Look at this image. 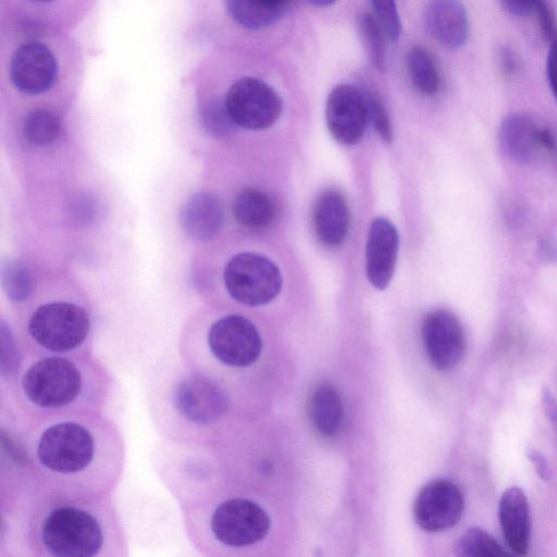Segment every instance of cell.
<instances>
[{
    "mask_svg": "<svg viewBox=\"0 0 557 557\" xmlns=\"http://www.w3.org/2000/svg\"><path fill=\"white\" fill-rule=\"evenodd\" d=\"M259 1L261 3H263L264 5L271 8V9H275V10H280V11H285L287 5L293 0H259Z\"/></svg>",
    "mask_w": 557,
    "mask_h": 557,
    "instance_id": "74e56055",
    "label": "cell"
},
{
    "mask_svg": "<svg viewBox=\"0 0 557 557\" xmlns=\"http://www.w3.org/2000/svg\"><path fill=\"white\" fill-rule=\"evenodd\" d=\"M233 215L243 226L260 230L269 226L276 214L272 198L262 190L247 188L238 193L233 200Z\"/></svg>",
    "mask_w": 557,
    "mask_h": 557,
    "instance_id": "7402d4cb",
    "label": "cell"
},
{
    "mask_svg": "<svg viewBox=\"0 0 557 557\" xmlns=\"http://www.w3.org/2000/svg\"><path fill=\"white\" fill-rule=\"evenodd\" d=\"M541 0H499L502 7L512 15L524 16L534 13Z\"/></svg>",
    "mask_w": 557,
    "mask_h": 557,
    "instance_id": "1f68e13d",
    "label": "cell"
},
{
    "mask_svg": "<svg viewBox=\"0 0 557 557\" xmlns=\"http://www.w3.org/2000/svg\"><path fill=\"white\" fill-rule=\"evenodd\" d=\"M422 338L428 358L437 370L453 369L463 357V329L448 310L438 309L426 314L422 323Z\"/></svg>",
    "mask_w": 557,
    "mask_h": 557,
    "instance_id": "7c38bea8",
    "label": "cell"
},
{
    "mask_svg": "<svg viewBox=\"0 0 557 557\" xmlns=\"http://www.w3.org/2000/svg\"><path fill=\"white\" fill-rule=\"evenodd\" d=\"M44 548L58 557H91L104 541L103 529L90 511L75 505L55 506L39 525Z\"/></svg>",
    "mask_w": 557,
    "mask_h": 557,
    "instance_id": "3957f363",
    "label": "cell"
},
{
    "mask_svg": "<svg viewBox=\"0 0 557 557\" xmlns=\"http://www.w3.org/2000/svg\"><path fill=\"white\" fill-rule=\"evenodd\" d=\"M398 251V233L385 218L371 223L366 247V273L369 282L384 289L394 274Z\"/></svg>",
    "mask_w": 557,
    "mask_h": 557,
    "instance_id": "2e32d148",
    "label": "cell"
},
{
    "mask_svg": "<svg viewBox=\"0 0 557 557\" xmlns=\"http://www.w3.org/2000/svg\"><path fill=\"white\" fill-rule=\"evenodd\" d=\"M498 518L503 536L511 553L527 555L531 537L529 502L519 487L506 490L499 500Z\"/></svg>",
    "mask_w": 557,
    "mask_h": 557,
    "instance_id": "ac0fdd59",
    "label": "cell"
},
{
    "mask_svg": "<svg viewBox=\"0 0 557 557\" xmlns=\"http://www.w3.org/2000/svg\"><path fill=\"white\" fill-rule=\"evenodd\" d=\"M211 354L231 367H248L262 350V341L256 326L245 317L230 314L215 321L208 332Z\"/></svg>",
    "mask_w": 557,
    "mask_h": 557,
    "instance_id": "8fae6325",
    "label": "cell"
},
{
    "mask_svg": "<svg viewBox=\"0 0 557 557\" xmlns=\"http://www.w3.org/2000/svg\"><path fill=\"white\" fill-rule=\"evenodd\" d=\"M463 507L462 493L454 482L435 480L423 486L418 494L413 515L423 530L438 532L457 524Z\"/></svg>",
    "mask_w": 557,
    "mask_h": 557,
    "instance_id": "4fadbf2b",
    "label": "cell"
},
{
    "mask_svg": "<svg viewBox=\"0 0 557 557\" xmlns=\"http://www.w3.org/2000/svg\"><path fill=\"white\" fill-rule=\"evenodd\" d=\"M357 25L372 64L384 71L386 62L385 32L375 15L363 12L357 17Z\"/></svg>",
    "mask_w": 557,
    "mask_h": 557,
    "instance_id": "484cf974",
    "label": "cell"
},
{
    "mask_svg": "<svg viewBox=\"0 0 557 557\" xmlns=\"http://www.w3.org/2000/svg\"><path fill=\"white\" fill-rule=\"evenodd\" d=\"M84 72L71 33L0 21V77L12 92L45 97L77 84Z\"/></svg>",
    "mask_w": 557,
    "mask_h": 557,
    "instance_id": "6da1fadb",
    "label": "cell"
},
{
    "mask_svg": "<svg viewBox=\"0 0 557 557\" xmlns=\"http://www.w3.org/2000/svg\"><path fill=\"white\" fill-rule=\"evenodd\" d=\"M534 13L543 38L549 42L555 41L557 39V15L554 8L547 0H541Z\"/></svg>",
    "mask_w": 557,
    "mask_h": 557,
    "instance_id": "4dcf8cb0",
    "label": "cell"
},
{
    "mask_svg": "<svg viewBox=\"0 0 557 557\" xmlns=\"http://www.w3.org/2000/svg\"><path fill=\"white\" fill-rule=\"evenodd\" d=\"M455 553L462 557L498 556L507 554L490 533L480 528L468 529L457 541Z\"/></svg>",
    "mask_w": 557,
    "mask_h": 557,
    "instance_id": "4316f807",
    "label": "cell"
},
{
    "mask_svg": "<svg viewBox=\"0 0 557 557\" xmlns=\"http://www.w3.org/2000/svg\"><path fill=\"white\" fill-rule=\"evenodd\" d=\"M98 0H0V21L71 33Z\"/></svg>",
    "mask_w": 557,
    "mask_h": 557,
    "instance_id": "9c48e42d",
    "label": "cell"
},
{
    "mask_svg": "<svg viewBox=\"0 0 557 557\" xmlns=\"http://www.w3.org/2000/svg\"><path fill=\"white\" fill-rule=\"evenodd\" d=\"M198 96L216 99L236 127L265 129L280 117L283 101L263 79L244 74L231 79L223 91L196 85Z\"/></svg>",
    "mask_w": 557,
    "mask_h": 557,
    "instance_id": "7a4b0ae2",
    "label": "cell"
},
{
    "mask_svg": "<svg viewBox=\"0 0 557 557\" xmlns=\"http://www.w3.org/2000/svg\"><path fill=\"white\" fill-rule=\"evenodd\" d=\"M502 152L521 165L557 161V136L554 131L525 113L507 115L498 131Z\"/></svg>",
    "mask_w": 557,
    "mask_h": 557,
    "instance_id": "ba28073f",
    "label": "cell"
},
{
    "mask_svg": "<svg viewBox=\"0 0 557 557\" xmlns=\"http://www.w3.org/2000/svg\"><path fill=\"white\" fill-rule=\"evenodd\" d=\"M539 255L546 263H557V238L544 236L539 244Z\"/></svg>",
    "mask_w": 557,
    "mask_h": 557,
    "instance_id": "e575fe53",
    "label": "cell"
},
{
    "mask_svg": "<svg viewBox=\"0 0 557 557\" xmlns=\"http://www.w3.org/2000/svg\"><path fill=\"white\" fill-rule=\"evenodd\" d=\"M175 405L189 421L210 423L227 409V397L219 385L202 375H188L176 387Z\"/></svg>",
    "mask_w": 557,
    "mask_h": 557,
    "instance_id": "9a60e30c",
    "label": "cell"
},
{
    "mask_svg": "<svg viewBox=\"0 0 557 557\" xmlns=\"http://www.w3.org/2000/svg\"><path fill=\"white\" fill-rule=\"evenodd\" d=\"M407 71L412 85L425 96H434L441 87V73L434 55L416 45L407 54Z\"/></svg>",
    "mask_w": 557,
    "mask_h": 557,
    "instance_id": "cb8c5ba5",
    "label": "cell"
},
{
    "mask_svg": "<svg viewBox=\"0 0 557 557\" xmlns=\"http://www.w3.org/2000/svg\"><path fill=\"white\" fill-rule=\"evenodd\" d=\"M309 414L321 435L332 437L337 434L342 428L344 409L342 398L332 384H322L313 392Z\"/></svg>",
    "mask_w": 557,
    "mask_h": 557,
    "instance_id": "44dd1931",
    "label": "cell"
},
{
    "mask_svg": "<svg viewBox=\"0 0 557 557\" xmlns=\"http://www.w3.org/2000/svg\"><path fill=\"white\" fill-rule=\"evenodd\" d=\"M525 454L529 460L532 462L537 475L544 481H549L552 478V471L544 455L530 446L527 448Z\"/></svg>",
    "mask_w": 557,
    "mask_h": 557,
    "instance_id": "836d02e7",
    "label": "cell"
},
{
    "mask_svg": "<svg viewBox=\"0 0 557 557\" xmlns=\"http://www.w3.org/2000/svg\"><path fill=\"white\" fill-rule=\"evenodd\" d=\"M375 16L386 36L395 41L401 32V23L395 0H371Z\"/></svg>",
    "mask_w": 557,
    "mask_h": 557,
    "instance_id": "f546056e",
    "label": "cell"
},
{
    "mask_svg": "<svg viewBox=\"0 0 557 557\" xmlns=\"http://www.w3.org/2000/svg\"><path fill=\"white\" fill-rule=\"evenodd\" d=\"M210 525L214 537L222 544L244 547L261 541L268 534L270 519L256 503L232 498L214 509Z\"/></svg>",
    "mask_w": 557,
    "mask_h": 557,
    "instance_id": "30bf717a",
    "label": "cell"
},
{
    "mask_svg": "<svg viewBox=\"0 0 557 557\" xmlns=\"http://www.w3.org/2000/svg\"><path fill=\"white\" fill-rule=\"evenodd\" d=\"M307 1L318 8H326L336 2V0H307Z\"/></svg>",
    "mask_w": 557,
    "mask_h": 557,
    "instance_id": "f35d334b",
    "label": "cell"
},
{
    "mask_svg": "<svg viewBox=\"0 0 557 557\" xmlns=\"http://www.w3.org/2000/svg\"><path fill=\"white\" fill-rule=\"evenodd\" d=\"M361 91L367 104L368 119L372 122L377 134L386 143H391L393 137L392 125L383 102L371 89L362 87Z\"/></svg>",
    "mask_w": 557,
    "mask_h": 557,
    "instance_id": "f1b7e54d",
    "label": "cell"
},
{
    "mask_svg": "<svg viewBox=\"0 0 557 557\" xmlns=\"http://www.w3.org/2000/svg\"><path fill=\"white\" fill-rule=\"evenodd\" d=\"M228 17L242 28L258 32L275 24L284 11L271 9L259 0H223Z\"/></svg>",
    "mask_w": 557,
    "mask_h": 557,
    "instance_id": "603a6c76",
    "label": "cell"
},
{
    "mask_svg": "<svg viewBox=\"0 0 557 557\" xmlns=\"http://www.w3.org/2000/svg\"><path fill=\"white\" fill-rule=\"evenodd\" d=\"M90 327L87 312L79 306L55 301L38 307L28 321V332L42 348L64 352L86 339Z\"/></svg>",
    "mask_w": 557,
    "mask_h": 557,
    "instance_id": "8992f818",
    "label": "cell"
},
{
    "mask_svg": "<svg viewBox=\"0 0 557 557\" xmlns=\"http://www.w3.org/2000/svg\"><path fill=\"white\" fill-rule=\"evenodd\" d=\"M547 78L557 103V39L550 42L546 60Z\"/></svg>",
    "mask_w": 557,
    "mask_h": 557,
    "instance_id": "d6a6232c",
    "label": "cell"
},
{
    "mask_svg": "<svg viewBox=\"0 0 557 557\" xmlns=\"http://www.w3.org/2000/svg\"><path fill=\"white\" fill-rule=\"evenodd\" d=\"M82 386V374L77 367L61 357L42 358L34 362L22 377L24 394L41 408L53 409L69 405L79 395Z\"/></svg>",
    "mask_w": 557,
    "mask_h": 557,
    "instance_id": "52a82bcc",
    "label": "cell"
},
{
    "mask_svg": "<svg viewBox=\"0 0 557 557\" xmlns=\"http://www.w3.org/2000/svg\"><path fill=\"white\" fill-rule=\"evenodd\" d=\"M368 110L360 88L336 85L327 96L325 121L332 136L343 145H354L362 137Z\"/></svg>",
    "mask_w": 557,
    "mask_h": 557,
    "instance_id": "5bb4252c",
    "label": "cell"
},
{
    "mask_svg": "<svg viewBox=\"0 0 557 557\" xmlns=\"http://www.w3.org/2000/svg\"><path fill=\"white\" fill-rule=\"evenodd\" d=\"M223 277L231 297L250 307L272 301L282 288V275L277 265L255 252H240L230 259Z\"/></svg>",
    "mask_w": 557,
    "mask_h": 557,
    "instance_id": "277c9868",
    "label": "cell"
},
{
    "mask_svg": "<svg viewBox=\"0 0 557 557\" xmlns=\"http://www.w3.org/2000/svg\"><path fill=\"white\" fill-rule=\"evenodd\" d=\"M61 129L60 116L48 107L33 108L23 119V136L32 145L47 146L54 143Z\"/></svg>",
    "mask_w": 557,
    "mask_h": 557,
    "instance_id": "d4e9b609",
    "label": "cell"
},
{
    "mask_svg": "<svg viewBox=\"0 0 557 557\" xmlns=\"http://www.w3.org/2000/svg\"><path fill=\"white\" fill-rule=\"evenodd\" d=\"M542 405L546 417L552 420H557V403L554 395L550 393L548 388L543 389L542 392Z\"/></svg>",
    "mask_w": 557,
    "mask_h": 557,
    "instance_id": "8d00e7d4",
    "label": "cell"
},
{
    "mask_svg": "<svg viewBox=\"0 0 557 557\" xmlns=\"http://www.w3.org/2000/svg\"><path fill=\"white\" fill-rule=\"evenodd\" d=\"M500 65L505 74L512 75L519 69V62L516 53L508 47H504L500 51Z\"/></svg>",
    "mask_w": 557,
    "mask_h": 557,
    "instance_id": "d590c367",
    "label": "cell"
},
{
    "mask_svg": "<svg viewBox=\"0 0 557 557\" xmlns=\"http://www.w3.org/2000/svg\"><path fill=\"white\" fill-rule=\"evenodd\" d=\"M2 284L14 301L26 300L33 292V277L28 268L20 261H9L2 268Z\"/></svg>",
    "mask_w": 557,
    "mask_h": 557,
    "instance_id": "83f0119b",
    "label": "cell"
},
{
    "mask_svg": "<svg viewBox=\"0 0 557 557\" xmlns=\"http://www.w3.org/2000/svg\"><path fill=\"white\" fill-rule=\"evenodd\" d=\"M350 214L342 193L329 189L322 193L313 208V230L318 240L326 247L342 245L348 236Z\"/></svg>",
    "mask_w": 557,
    "mask_h": 557,
    "instance_id": "d6986e66",
    "label": "cell"
},
{
    "mask_svg": "<svg viewBox=\"0 0 557 557\" xmlns=\"http://www.w3.org/2000/svg\"><path fill=\"white\" fill-rule=\"evenodd\" d=\"M95 449V440L88 429L73 421H63L41 433L36 454L46 469L73 474L90 465Z\"/></svg>",
    "mask_w": 557,
    "mask_h": 557,
    "instance_id": "5b68a950",
    "label": "cell"
},
{
    "mask_svg": "<svg viewBox=\"0 0 557 557\" xmlns=\"http://www.w3.org/2000/svg\"><path fill=\"white\" fill-rule=\"evenodd\" d=\"M423 18L426 32L442 47L458 49L466 44L469 21L460 0H428Z\"/></svg>",
    "mask_w": 557,
    "mask_h": 557,
    "instance_id": "e0dca14e",
    "label": "cell"
},
{
    "mask_svg": "<svg viewBox=\"0 0 557 557\" xmlns=\"http://www.w3.org/2000/svg\"><path fill=\"white\" fill-rule=\"evenodd\" d=\"M181 224L185 233L197 240L213 238L224 223L222 202L212 194H194L183 206Z\"/></svg>",
    "mask_w": 557,
    "mask_h": 557,
    "instance_id": "ffe728a7",
    "label": "cell"
}]
</instances>
